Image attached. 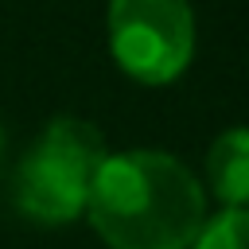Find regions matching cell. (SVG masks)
Returning <instances> with one entry per match:
<instances>
[{
  "label": "cell",
  "instance_id": "1",
  "mask_svg": "<svg viewBox=\"0 0 249 249\" xmlns=\"http://www.w3.org/2000/svg\"><path fill=\"white\" fill-rule=\"evenodd\" d=\"M86 210L113 249H187L202 230V191L167 152L105 156Z\"/></svg>",
  "mask_w": 249,
  "mask_h": 249
},
{
  "label": "cell",
  "instance_id": "5",
  "mask_svg": "<svg viewBox=\"0 0 249 249\" xmlns=\"http://www.w3.org/2000/svg\"><path fill=\"white\" fill-rule=\"evenodd\" d=\"M191 245L195 249H249V210H226L202 222Z\"/></svg>",
  "mask_w": 249,
  "mask_h": 249
},
{
  "label": "cell",
  "instance_id": "2",
  "mask_svg": "<svg viewBox=\"0 0 249 249\" xmlns=\"http://www.w3.org/2000/svg\"><path fill=\"white\" fill-rule=\"evenodd\" d=\"M101 163H105L101 132L86 121L58 117L43 128V136L16 171V206L47 226L70 222L86 210Z\"/></svg>",
  "mask_w": 249,
  "mask_h": 249
},
{
  "label": "cell",
  "instance_id": "4",
  "mask_svg": "<svg viewBox=\"0 0 249 249\" xmlns=\"http://www.w3.org/2000/svg\"><path fill=\"white\" fill-rule=\"evenodd\" d=\"M206 171H210L214 195H218L230 210L249 206V128H230V132H222V136L210 144Z\"/></svg>",
  "mask_w": 249,
  "mask_h": 249
},
{
  "label": "cell",
  "instance_id": "6",
  "mask_svg": "<svg viewBox=\"0 0 249 249\" xmlns=\"http://www.w3.org/2000/svg\"><path fill=\"white\" fill-rule=\"evenodd\" d=\"M0 152H4V132H0Z\"/></svg>",
  "mask_w": 249,
  "mask_h": 249
},
{
  "label": "cell",
  "instance_id": "3",
  "mask_svg": "<svg viewBox=\"0 0 249 249\" xmlns=\"http://www.w3.org/2000/svg\"><path fill=\"white\" fill-rule=\"evenodd\" d=\"M109 43L121 70L160 86L187 70L195 51V19L187 0H113Z\"/></svg>",
  "mask_w": 249,
  "mask_h": 249
}]
</instances>
